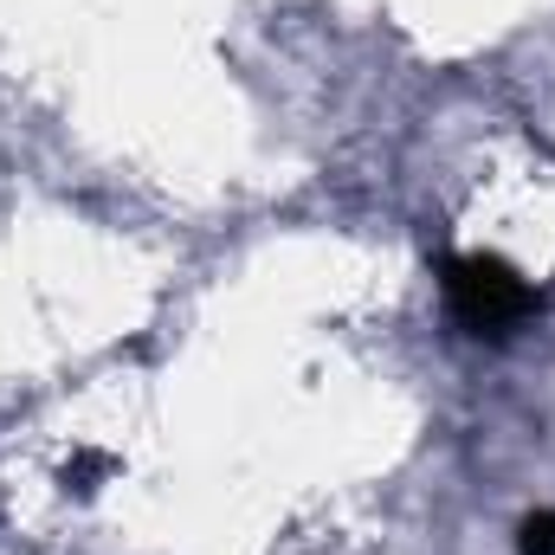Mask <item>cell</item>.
I'll return each instance as SVG.
<instances>
[{
	"label": "cell",
	"mask_w": 555,
	"mask_h": 555,
	"mask_svg": "<svg viewBox=\"0 0 555 555\" xmlns=\"http://www.w3.org/2000/svg\"><path fill=\"white\" fill-rule=\"evenodd\" d=\"M439 284H446V310L472 336H517L543 310V291L498 253H452Z\"/></svg>",
	"instance_id": "1"
},
{
	"label": "cell",
	"mask_w": 555,
	"mask_h": 555,
	"mask_svg": "<svg viewBox=\"0 0 555 555\" xmlns=\"http://www.w3.org/2000/svg\"><path fill=\"white\" fill-rule=\"evenodd\" d=\"M517 555H555V511H530L517 524Z\"/></svg>",
	"instance_id": "2"
}]
</instances>
